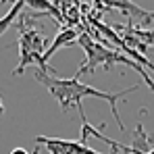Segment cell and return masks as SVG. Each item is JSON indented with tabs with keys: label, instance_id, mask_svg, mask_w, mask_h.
Here are the masks:
<instances>
[{
	"label": "cell",
	"instance_id": "cell-4",
	"mask_svg": "<svg viewBox=\"0 0 154 154\" xmlns=\"http://www.w3.org/2000/svg\"><path fill=\"white\" fill-rule=\"evenodd\" d=\"M102 6L115 8L119 13H123L125 17H129V27L135 29H150L154 23V11H146L142 6H137L135 2H127V0H108L102 2Z\"/></svg>",
	"mask_w": 154,
	"mask_h": 154
},
{
	"label": "cell",
	"instance_id": "cell-10",
	"mask_svg": "<svg viewBox=\"0 0 154 154\" xmlns=\"http://www.w3.org/2000/svg\"><path fill=\"white\" fill-rule=\"evenodd\" d=\"M11 154H29L25 150V148H13V150H11Z\"/></svg>",
	"mask_w": 154,
	"mask_h": 154
},
{
	"label": "cell",
	"instance_id": "cell-3",
	"mask_svg": "<svg viewBox=\"0 0 154 154\" xmlns=\"http://www.w3.org/2000/svg\"><path fill=\"white\" fill-rule=\"evenodd\" d=\"M17 31H19V65L13 69V75H23L29 67L38 65L40 71H48V73H56L50 65L44 63V52L48 46V38L42 29L31 23V19L25 13H21L19 21L15 23Z\"/></svg>",
	"mask_w": 154,
	"mask_h": 154
},
{
	"label": "cell",
	"instance_id": "cell-12",
	"mask_svg": "<svg viewBox=\"0 0 154 154\" xmlns=\"http://www.w3.org/2000/svg\"><path fill=\"white\" fill-rule=\"evenodd\" d=\"M31 154H40V146H38V148H35V150H33Z\"/></svg>",
	"mask_w": 154,
	"mask_h": 154
},
{
	"label": "cell",
	"instance_id": "cell-1",
	"mask_svg": "<svg viewBox=\"0 0 154 154\" xmlns=\"http://www.w3.org/2000/svg\"><path fill=\"white\" fill-rule=\"evenodd\" d=\"M33 75H35V79L56 98V102L60 104L63 112H67V110L73 108V106H77L79 110H83V108H81V100H83V98H100V100H106V102H108L119 129L125 131V125L121 123V117H119V110H117V102L123 100L127 94L140 90V83L131 85L127 90H119V92H102V90H96V88H92V85H88V83H81L75 77H71V79H60V77H56V75H48V73H44V71H40V69H35Z\"/></svg>",
	"mask_w": 154,
	"mask_h": 154
},
{
	"label": "cell",
	"instance_id": "cell-6",
	"mask_svg": "<svg viewBox=\"0 0 154 154\" xmlns=\"http://www.w3.org/2000/svg\"><path fill=\"white\" fill-rule=\"evenodd\" d=\"M77 35H79V31H77L75 27H60V29H58V33L54 35L52 44L46 48V52H44V63L48 65V60L52 58V54H54L56 50H60V48H65V46L75 44V42H77Z\"/></svg>",
	"mask_w": 154,
	"mask_h": 154
},
{
	"label": "cell",
	"instance_id": "cell-9",
	"mask_svg": "<svg viewBox=\"0 0 154 154\" xmlns=\"http://www.w3.org/2000/svg\"><path fill=\"white\" fill-rule=\"evenodd\" d=\"M23 11H25V2H23V0H19V2H15V4H13V8H11L4 17H0V35H2V33H4L11 25H13L15 21H17V17H19Z\"/></svg>",
	"mask_w": 154,
	"mask_h": 154
},
{
	"label": "cell",
	"instance_id": "cell-5",
	"mask_svg": "<svg viewBox=\"0 0 154 154\" xmlns=\"http://www.w3.org/2000/svg\"><path fill=\"white\" fill-rule=\"evenodd\" d=\"M35 144L38 146H46V150L50 154H100V152H96V150H92L90 146H83V144L73 142V140H60V137L38 135Z\"/></svg>",
	"mask_w": 154,
	"mask_h": 154
},
{
	"label": "cell",
	"instance_id": "cell-2",
	"mask_svg": "<svg viewBox=\"0 0 154 154\" xmlns=\"http://www.w3.org/2000/svg\"><path fill=\"white\" fill-rule=\"evenodd\" d=\"M77 42H79V46L83 48V52H85V60L79 65L77 73L73 75L75 79H79L81 75L96 73V69L110 71L115 65H127V67L135 69L140 75L144 77L146 85H148V88L154 92V81H152V77L148 75V71H146L144 67H140L137 63H133L129 56L121 54L119 50H115V48H110V46H104V44H100V42H96V40L88 33V31H81V33L77 35Z\"/></svg>",
	"mask_w": 154,
	"mask_h": 154
},
{
	"label": "cell",
	"instance_id": "cell-8",
	"mask_svg": "<svg viewBox=\"0 0 154 154\" xmlns=\"http://www.w3.org/2000/svg\"><path fill=\"white\" fill-rule=\"evenodd\" d=\"M129 148H131L135 154H148L154 148V137H150V135L144 131L142 123H140L137 129H135V133H133V140H131V146H129Z\"/></svg>",
	"mask_w": 154,
	"mask_h": 154
},
{
	"label": "cell",
	"instance_id": "cell-7",
	"mask_svg": "<svg viewBox=\"0 0 154 154\" xmlns=\"http://www.w3.org/2000/svg\"><path fill=\"white\" fill-rule=\"evenodd\" d=\"M110 29L115 31H123L131 35L135 42H140L144 48H154V29H135V27H129V25H110Z\"/></svg>",
	"mask_w": 154,
	"mask_h": 154
},
{
	"label": "cell",
	"instance_id": "cell-11",
	"mask_svg": "<svg viewBox=\"0 0 154 154\" xmlns=\"http://www.w3.org/2000/svg\"><path fill=\"white\" fill-rule=\"evenodd\" d=\"M2 115H4V104H2V98H0V119H2Z\"/></svg>",
	"mask_w": 154,
	"mask_h": 154
}]
</instances>
